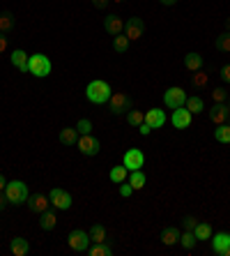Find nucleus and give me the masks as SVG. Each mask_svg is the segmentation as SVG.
<instances>
[{"mask_svg": "<svg viewBox=\"0 0 230 256\" xmlns=\"http://www.w3.org/2000/svg\"><path fill=\"white\" fill-rule=\"evenodd\" d=\"M48 205H51V201H48V196H44V194L28 196V208L33 210V212H37V215L46 212V210H48Z\"/></svg>", "mask_w": 230, "mask_h": 256, "instance_id": "ddd939ff", "label": "nucleus"}, {"mask_svg": "<svg viewBox=\"0 0 230 256\" xmlns=\"http://www.w3.org/2000/svg\"><path fill=\"white\" fill-rule=\"evenodd\" d=\"M104 28L108 35H122V30H125V21L120 19V16H115V14H111V16H106L104 19Z\"/></svg>", "mask_w": 230, "mask_h": 256, "instance_id": "2eb2a0df", "label": "nucleus"}, {"mask_svg": "<svg viewBox=\"0 0 230 256\" xmlns=\"http://www.w3.org/2000/svg\"><path fill=\"white\" fill-rule=\"evenodd\" d=\"M67 245L72 252H88V247L92 245L90 240V233L88 231H81V229H74L69 236H67Z\"/></svg>", "mask_w": 230, "mask_h": 256, "instance_id": "20e7f679", "label": "nucleus"}, {"mask_svg": "<svg viewBox=\"0 0 230 256\" xmlns=\"http://www.w3.org/2000/svg\"><path fill=\"white\" fill-rule=\"evenodd\" d=\"M60 143H65V146H76V143H79V129L62 127L60 129Z\"/></svg>", "mask_w": 230, "mask_h": 256, "instance_id": "a211bd4d", "label": "nucleus"}, {"mask_svg": "<svg viewBox=\"0 0 230 256\" xmlns=\"http://www.w3.org/2000/svg\"><path fill=\"white\" fill-rule=\"evenodd\" d=\"M196 224H198L196 217H184V219H182L184 231H193V229H196Z\"/></svg>", "mask_w": 230, "mask_h": 256, "instance_id": "4c0bfd02", "label": "nucleus"}, {"mask_svg": "<svg viewBox=\"0 0 230 256\" xmlns=\"http://www.w3.org/2000/svg\"><path fill=\"white\" fill-rule=\"evenodd\" d=\"M108 104H111V113L113 115H122L127 113V111H132L134 108V102L132 97L127 93H113L111 100H108Z\"/></svg>", "mask_w": 230, "mask_h": 256, "instance_id": "39448f33", "label": "nucleus"}, {"mask_svg": "<svg viewBox=\"0 0 230 256\" xmlns=\"http://www.w3.org/2000/svg\"><path fill=\"white\" fill-rule=\"evenodd\" d=\"M212 252L214 254H219V256H226L228 254V250H230V233H212Z\"/></svg>", "mask_w": 230, "mask_h": 256, "instance_id": "f8f14e48", "label": "nucleus"}, {"mask_svg": "<svg viewBox=\"0 0 230 256\" xmlns=\"http://www.w3.org/2000/svg\"><path fill=\"white\" fill-rule=\"evenodd\" d=\"M9 58H12V65H14L16 69H21V72H28V60H30V55H28L26 51L16 49V51H14Z\"/></svg>", "mask_w": 230, "mask_h": 256, "instance_id": "6ab92c4d", "label": "nucleus"}, {"mask_svg": "<svg viewBox=\"0 0 230 256\" xmlns=\"http://www.w3.org/2000/svg\"><path fill=\"white\" fill-rule=\"evenodd\" d=\"M113 49H115L118 53H127V49H129V37H127V35H115V37H113Z\"/></svg>", "mask_w": 230, "mask_h": 256, "instance_id": "c756f323", "label": "nucleus"}, {"mask_svg": "<svg viewBox=\"0 0 230 256\" xmlns=\"http://www.w3.org/2000/svg\"><path fill=\"white\" fill-rule=\"evenodd\" d=\"M88 254L90 256H113V247L106 243H92V247H88Z\"/></svg>", "mask_w": 230, "mask_h": 256, "instance_id": "4be33fe9", "label": "nucleus"}, {"mask_svg": "<svg viewBox=\"0 0 230 256\" xmlns=\"http://www.w3.org/2000/svg\"><path fill=\"white\" fill-rule=\"evenodd\" d=\"M108 2H111V0H92V5L97 7V9H104V7L108 5Z\"/></svg>", "mask_w": 230, "mask_h": 256, "instance_id": "37998d69", "label": "nucleus"}, {"mask_svg": "<svg viewBox=\"0 0 230 256\" xmlns=\"http://www.w3.org/2000/svg\"><path fill=\"white\" fill-rule=\"evenodd\" d=\"M164 102H166V106H171V108L184 106V104H186V93H184V88H180V86L168 88L164 93Z\"/></svg>", "mask_w": 230, "mask_h": 256, "instance_id": "0eeeda50", "label": "nucleus"}, {"mask_svg": "<svg viewBox=\"0 0 230 256\" xmlns=\"http://www.w3.org/2000/svg\"><path fill=\"white\" fill-rule=\"evenodd\" d=\"M28 185L23 180H9L5 185V199L7 203H12V205H23L28 203Z\"/></svg>", "mask_w": 230, "mask_h": 256, "instance_id": "f03ea898", "label": "nucleus"}, {"mask_svg": "<svg viewBox=\"0 0 230 256\" xmlns=\"http://www.w3.org/2000/svg\"><path fill=\"white\" fill-rule=\"evenodd\" d=\"M9 250H12L14 256H26L30 252V245H28L26 238H12V243H9Z\"/></svg>", "mask_w": 230, "mask_h": 256, "instance_id": "aec40b11", "label": "nucleus"}, {"mask_svg": "<svg viewBox=\"0 0 230 256\" xmlns=\"http://www.w3.org/2000/svg\"><path fill=\"white\" fill-rule=\"evenodd\" d=\"M55 224H58V217H55V212L46 210V212H42V215H40L42 231H53V229H55Z\"/></svg>", "mask_w": 230, "mask_h": 256, "instance_id": "5701e85b", "label": "nucleus"}, {"mask_svg": "<svg viewBox=\"0 0 230 256\" xmlns=\"http://www.w3.org/2000/svg\"><path fill=\"white\" fill-rule=\"evenodd\" d=\"M132 194H134V187L129 185V182H127V185L122 182V187H120V196H122V199H127V196H132Z\"/></svg>", "mask_w": 230, "mask_h": 256, "instance_id": "58836bf2", "label": "nucleus"}, {"mask_svg": "<svg viewBox=\"0 0 230 256\" xmlns=\"http://www.w3.org/2000/svg\"><path fill=\"white\" fill-rule=\"evenodd\" d=\"M76 146H79V150H81V153H83L86 157L97 155L99 148H101V146H99V141H97V139H94L92 134H81V136H79V143H76Z\"/></svg>", "mask_w": 230, "mask_h": 256, "instance_id": "9b49d317", "label": "nucleus"}, {"mask_svg": "<svg viewBox=\"0 0 230 256\" xmlns=\"http://www.w3.org/2000/svg\"><path fill=\"white\" fill-rule=\"evenodd\" d=\"M138 129H140V134H143V136H147V134L152 132V127L147 125V122H143V125H138Z\"/></svg>", "mask_w": 230, "mask_h": 256, "instance_id": "79ce46f5", "label": "nucleus"}, {"mask_svg": "<svg viewBox=\"0 0 230 256\" xmlns=\"http://www.w3.org/2000/svg\"><path fill=\"white\" fill-rule=\"evenodd\" d=\"M129 185H132L134 187V192H136V189H143L145 187V182H147V175L143 173V171L138 169V171H129Z\"/></svg>", "mask_w": 230, "mask_h": 256, "instance_id": "bb28decb", "label": "nucleus"}, {"mask_svg": "<svg viewBox=\"0 0 230 256\" xmlns=\"http://www.w3.org/2000/svg\"><path fill=\"white\" fill-rule=\"evenodd\" d=\"M212 97H214L217 104H226V90L224 88H214V90H212Z\"/></svg>", "mask_w": 230, "mask_h": 256, "instance_id": "e433bc0d", "label": "nucleus"}, {"mask_svg": "<svg viewBox=\"0 0 230 256\" xmlns=\"http://www.w3.org/2000/svg\"><path fill=\"white\" fill-rule=\"evenodd\" d=\"M159 2H161V5H166V7H173L175 2H178V0H159Z\"/></svg>", "mask_w": 230, "mask_h": 256, "instance_id": "c03bdc74", "label": "nucleus"}, {"mask_svg": "<svg viewBox=\"0 0 230 256\" xmlns=\"http://www.w3.org/2000/svg\"><path fill=\"white\" fill-rule=\"evenodd\" d=\"M214 139H217L219 143H224V146H228L230 143V125H217V129H214Z\"/></svg>", "mask_w": 230, "mask_h": 256, "instance_id": "c85d7f7f", "label": "nucleus"}, {"mask_svg": "<svg viewBox=\"0 0 230 256\" xmlns=\"http://www.w3.org/2000/svg\"><path fill=\"white\" fill-rule=\"evenodd\" d=\"M143 33H145V23H143V19H138V16H134V19H127L125 21V35L129 37V42H136V40H140L143 37Z\"/></svg>", "mask_w": 230, "mask_h": 256, "instance_id": "9d476101", "label": "nucleus"}, {"mask_svg": "<svg viewBox=\"0 0 230 256\" xmlns=\"http://www.w3.org/2000/svg\"><path fill=\"white\" fill-rule=\"evenodd\" d=\"M88 233H90V240H92V243H106V240H108L106 226H101V224H92Z\"/></svg>", "mask_w": 230, "mask_h": 256, "instance_id": "b1692460", "label": "nucleus"}, {"mask_svg": "<svg viewBox=\"0 0 230 256\" xmlns=\"http://www.w3.org/2000/svg\"><path fill=\"white\" fill-rule=\"evenodd\" d=\"M122 164H125V166H127L129 171L143 169V166H145V155H143V150H138V148L127 150L125 157H122Z\"/></svg>", "mask_w": 230, "mask_h": 256, "instance_id": "1a4fd4ad", "label": "nucleus"}, {"mask_svg": "<svg viewBox=\"0 0 230 256\" xmlns=\"http://www.w3.org/2000/svg\"><path fill=\"white\" fill-rule=\"evenodd\" d=\"M191 120H193V113H191L186 106H180V108H173V115H171V122L175 129H189Z\"/></svg>", "mask_w": 230, "mask_h": 256, "instance_id": "6e6552de", "label": "nucleus"}, {"mask_svg": "<svg viewBox=\"0 0 230 256\" xmlns=\"http://www.w3.org/2000/svg\"><path fill=\"white\" fill-rule=\"evenodd\" d=\"M28 74L37 76V79H44V76L51 74V60H48V55H44V53L30 55V60H28Z\"/></svg>", "mask_w": 230, "mask_h": 256, "instance_id": "7ed1b4c3", "label": "nucleus"}, {"mask_svg": "<svg viewBox=\"0 0 230 256\" xmlns=\"http://www.w3.org/2000/svg\"><path fill=\"white\" fill-rule=\"evenodd\" d=\"M161 243L168 245V247L178 245L180 243V231L175 229V226H166V229L161 231Z\"/></svg>", "mask_w": 230, "mask_h": 256, "instance_id": "412c9836", "label": "nucleus"}, {"mask_svg": "<svg viewBox=\"0 0 230 256\" xmlns=\"http://www.w3.org/2000/svg\"><path fill=\"white\" fill-rule=\"evenodd\" d=\"M5 201H7V199H5V192H0V210H2V205H5Z\"/></svg>", "mask_w": 230, "mask_h": 256, "instance_id": "49530a36", "label": "nucleus"}, {"mask_svg": "<svg viewBox=\"0 0 230 256\" xmlns=\"http://www.w3.org/2000/svg\"><path fill=\"white\" fill-rule=\"evenodd\" d=\"M228 113H230V102H228Z\"/></svg>", "mask_w": 230, "mask_h": 256, "instance_id": "09e8293b", "label": "nucleus"}, {"mask_svg": "<svg viewBox=\"0 0 230 256\" xmlns=\"http://www.w3.org/2000/svg\"><path fill=\"white\" fill-rule=\"evenodd\" d=\"M5 185H7V182H5V175H0V192H5Z\"/></svg>", "mask_w": 230, "mask_h": 256, "instance_id": "a18cd8bd", "label": "nucleus"}, {"mask_svg": "<svg viewBox=\"0 0 230 256\" xmlns=\"http://www.w3.org/2000/svg\"><path fill=\"white\" fill-rule=\"evenodd\" d=\"M184 106L189 108L193 115H198V113H203L205 111V102H203V97L193 95V97H186V104H184Z\"/></svg>", "mask_w": 230, "mask_h": 256, "instance_id": "393cba45", "label": "nucleus"}, {"mask_svg": "<svg viewBox=\"0 0 230 256\" xmlns=\"http://www.w3.org/2000/svg\"><path fill=\"white\" fill-rule=\"evenodd\" d=\"M111 95H113V88L106 81H101V79L90 81L88 88H86V97H88V102H92V104H106V102L111 100Z\"/></svg>", "mask_w": 230, "mask_h": 256, "instance_id": "f257e3e1", "label": "nucleus"}, {"mask_svg": "<svg viewBox=\"0 0 230 256\" xmlns=\"http://www.w3.org/2000/svg\"><path fill=\"white\" fill-rule=\"evenodd\" d=\"M127 173H129V169L122 164V166H113L108 178H111V182H115V185H122V182L127 180Z\"/></svg>", "mask_w": 230, "mask_h": 256, "instance_id": "cd10ccee", "label": "nucleus"}, {"mask_svg": "<svg viewBox=\"0 0 230 256\" xmlns=\"http://www.w3.org/2000/svg\"><path fill=\"white\" fill-rule=\"evenodd\" d=\"M193 236H196L198 243H200V240H210L212 238V226L207 222H198L196 229H193Z\"/></svg>", "mask_w": 230, "mask_h": 256, "instance_id": "a878e982", "label": "nucleus"}, {"mask_svg": "<svg viewBox=\"0 0 230 256\" xmlns=\"http://www.w3.org/2000/svg\"><path fill=\"white\" fill-rule=\"evenodd\" d=\"M127 122L134 125V127H138V125H143V122H145V113H143V111L132 108V111H127Z\"/></svg>", "mask_w": 230, "mask_h": 256, "instance_id": "473e14b6", "label": "nucleus"}, {"mask_svg": "<svg viewBox=\"0 0 230 256\" xmlns=\"http://www.w3.org/2000/svg\"><path fill=\"white\" fill-rule=\"evenodd\" d=\"M214 47L219 49V51H226V53H230V33H221L217 37V42H214Z\"/></svg>", "mask_w": 230, "mask_h": 256, "instance_id": "72a5a7b5", "label": "nucleus"}, {"mask_svg": "<svg viewBox=\"0 0 230 256\" xmlns=\"http://www.w3.org/2000/svg\"><path fill=\"white\" fill-rule=\"evenodd\" d=\"M226 26H228V33H230V19H228V21H226Z\"/></svg>", "mask_w": 230, "mask_h": 256, "instance_id": "de8ad7c7", "label": "nucleus"}, {"mask_svg": "<svg viewBox=\"0 0 230 256\" xmlns=\"http://www.w3.org/2000/svg\"><path fill=\"white\" fill-rule=\"evenodd\" d=\"M14 28V16L9 12L5 14H0V33H9Z\"/></svg>", "mask_w": 230, "mask_h": 256, "instance_id": "f704fd0d", "label": "nucleus"}, {"mask_svg": "<svg viewBox=\"0 0 230 256\" xmlns=\"http://www.w3.org/2000/svg\"><path fill=\"white\" fill-rule=\"evenodd\" d=\"M48 201H51V205L55 210H69L72 208V194L69 192H65V189H60V187H55V189H51L48 192Z\"/></svg>", "mask_w": 230, "mask_h": 256, "instance_id": "423d86ee", "label": "nucleus"}, {"mask_svg": "<svg viewBox=\"0 0 230 256\" xmlns=\"http://www.w3.org/2000/svg\"><path fill=\"white\" fill-rule=\"evenodd\" d=\"M207 81H210V76L198 69L196 74H193V79H191V86L196 88V90H203V88H207Z\"/></svg>", "mask_w": 230, "mask_h": 256, "instance_id": "2f4dec72", "label": "nucleus"}, {"mask_svg": "<svg viewBox=\"0 0 230 256\" xmlns=\"http://www.w3.org/2000/svg\"><path fill=\"white\" fill-rule=\"evenodd\" d=\"M76 129H79V134H92V122L88 120V118H81Z\"/></svg>", "mask_w": 230, "mask_h": 256, "instance_id": "c9c22d12", "label": "nucleus"}, {"mask_svg": "<svg viewBox=\"0 0 230 256\" xmlns=\"http://www.w3.org/2000/svg\"><path fill=\"white\" fill-rule=\"evenodd\" d=\"M115 2H125V0H115Z\"/></svg>", "mask_w": 230, "mask_h": 256, "instance_id": "8fccbe9b", "label": "nucleus"}, {"mask_svg": "<svg viewBox=\"0 0 230 256\" xmlns=\"http://www.w3.org/2000/svg\"><path fill=\"white\" fill-rule=\"evenodd\" d=\"M180 245H182L184 250H193V247L198 245L196 236H193V231H184L182 236H180Z\"/></svg>", "mask_w": 230, "mask_h": 256, "instance_id": "7c9ffc66", "label": "nucleus"}, {"mask_svg": "<svg viewBox=\"0 0 230 256\" xmlns=\"http://www.w3.org/2000/svg\"><path fill=\"white\" fill-rule=\"evenodd\" d=\"M203 62H205V58L200 53H196V51L184 55V67L189 69V72H198V69L203 67Z\"/></svg>", "mask_w": 230, "mask_h": 256, "instance_id": "f3484780", "label": "nucleus"}, {"mask_svg": "<svg viewBox=\"0 0 230 256\" xmlns=\"http://www.w3.org/2000/svg\"><path fill=\"white\" fill-rule=\"evenodd\" d=\"M7 49V33H0V53H5Z\"/></svg>", "mask_w": 230, "mask_h": 256, "instance_id": "a19ab883", "label": "nucleus"}, {"mask_svg": "<svg viewBox=\"0 0 230 256\" xmlns=\"http://www.w3.org/2000/svg\"><path fill=\"white\" fill-rule=\"evenodd\" d=\"M145 122L150 125L152 129H159L166 125V113L161 108H150V111H145Z\"/></svg>", "mask_w": 230, "mask_h": 256, "instance_id": "4468645a", "label": "nucleus"}, {"mask_svg": "<svg viewBox=\"0 0 230 256\" xmlns=\"http://www.w3.org/2000/svg\"><path fill=\"white\" fill-rule=\"evenodd\" d=\"M221 79H224L226 83H230V65H224V67H221Z\"/></svg>", "mask_w": 230, "mask_h": 256, "instance_id": "ea45409f", "label": "nucleus"}, {"mask_svg": "<svg viewBox=\"0 0 230 256\" xmlns=\"http://www.w3.org/2000/svg\"><path fill=\"white\" fill-rule=\"evenodd\" d=\"M207 115H210V120L214 122V125H224L230 113H228V106H226V104H214Z\"/></svg>", "mask_w": 230, "mask_h": 256, "instance_id": "dca6fc26", "label": "nucleus"}]
</instances>
